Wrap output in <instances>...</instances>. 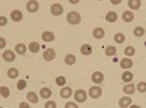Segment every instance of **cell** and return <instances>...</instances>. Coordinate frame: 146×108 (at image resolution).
I'll return each mask as SVG.
<instances>
[{
    "label": "cell",
    "mask_w": 146,
    "mask_h": 108,
    "mask_svg": "<svg viewBox=\"0 0 146 108\" xmlns=\"http://www.w3.org/2000/svg\"><path fill=\"white\" fill-rule=\"evenodd\" d=\"M66 20L68 23H70L72 25H76L79 24L80 21H81V16L77 12H70L66 16Z\"/></svg>",
    "instance_id": "obj_1"
},
{
    "label": "cell",
    "mask_w": 146,
    "mask_h": 108,
    "mask_svg": "<svg viewBox=\"0 0 146 108\" xmlns=\"http://www.w3.org/2000/svg\"><path fill=\"white\" fill-rule=\"evenodd\" d=\"M74 98L78 102H84L87 98V94L84 90H77L74 94Z\"/></svg>",
    "instance_id": "obj_2"
},
{
    "label": "cell",
    "mask_w": 146,
    "mask_h": 108,
    "mask_svg": "<svg viewBox=\"0 0 146 108\" xmlns=\"http://www.w3.org/2000/svg\"><path fill=\"white\" fill-rule=\"evenodd\" d=\"M101 93H102V91H101V89L98 86L92 87V88H90V90H89V94H90L91 98H100L101 96Z\"/></svg>",
    "instance_id": "obj_3"
},
{
    "label": "cell",
    "mask_w": 146,
    "mask_h": 108,
    "mask_svg": "<svg viewBox=\"0 0 146 108\" xmlns=\"http://www.w3.org/2000/svg\"><path fill=\"white\" fill-rule=\"evenodd\" d=\"M43 57L46 61H52L56 57V51L53 48H48L47 50L44 51Z\"/></svg>",
    "instance_id": "obj_4"
},
{
    "label": "cell",
    "mask_w": 146,
    "mask_h": 108,
    "mask_svg": "<svg viewBox=\"0 0 146 108\" xmlns=\"http://www.w3.org/2000/svg\"><path fill=\"white\" fill-rule=\"evenodd\" d=\"M51 12H52V14H53V15L60 16V15H62V14L63 13V8H62V6L60 5V4L56 3V4H54V5H52Z\"/></svg>",
    "instance_id": "obj_5"
},
{
    "label": "cell",
    "mask_w": 146,
    "mask_h": 108,
    "mask_svg": "<svg viewBox=\"0 0 146 108\" xmlns=\"http://www.w3.org/2000/svg\"><path fill=\"white\" fill-rule=\"evenodd\" d=\"M27 9L28 12L30 13H35V12L38 11L39 9V4L37 1H29L27 4Z\"/></svg>",
    "instance_id": "obj_6"
},
{
    "label": "cell",
    "mask_w": 146,
    "mask_h": 108,
    "mask_svg": "<svg viewBox=\"0 0 146 108\" xmlns=\"http://www.w3.org/2000/svg\"><path fill=\"white\" fill-rule=\"evenodd\" d=\"M2 56H3V59L5 61H7V62H12V61H14V60H15V58H16L15 53H14L12 50L4 51L3 54H2Z\"/></svg>",
    "instance_id": "obj_7"
},
{
    "label": "cell",
    "mask_w": 146,
    "mask_h": 108,
    "mask_svg": "<svg viewBox=\"0 0 146 108\" xmlns=\"http://www.w3.org/2000/svg\"><path fill=\"white\" fill-rule=\"evenodd\" d=\"M131 103V98L129 97H123L119 100V106L121 108H127Z\"/></svg>",
    "instance_id": "obj_8"
},
{
    "label": "cell",
    "mask_w": 146,
    "mask_h": 108,
    "mask_svg": "<svg viewBox=\"0 0 146 108\" xmlns=\"http://www.w3.org/2000/svg\"><path fill=\"white\" fill-rule=\"evenodd\" d=\"M92 80L93 82H95V83L98 84V83H101V82L103 81V74H101L100 72H96L93 74V75H92Z\"/></svg>",
    "instance_id": "obj_9"
},
{
    "label": "cell",
    "mask_w": 146,
    "mask_h": 108,
    "mask_svg": "<svg viewBox=\"0 0 146 108\" xmlns=\"http://www.w3.org/2000/svg\"><path fill=\"white\" fill-rule=\"evenodd\" d=\"M11 18L14 20V21H20L23 18V14L21 11L19 10H15L11 13Z\"/></svg>",
    "instance_id": "obj_10"
},
{
    "label": "cell",
    "mask_w": 146,
    "mask_h": 108,
    "mask_svg": "<svg viewBox=\"0 0 146 108\" xmlns=\"http://www.w3.org/2000/svg\"><path fill=\"white\" fill-rule=\"evenodd\" d=\"M72 95V89L69 88V87H65V88H62L60 90V96L63 98H70Z\"/></svg>",
    "instance_id": "obj_11"
},
{
    "label": "cell",
    "mask_w": 146,
    "mask_h": 108,
    "mask_svg": "<svg viewBox=\"0 0 146 108\" xmlns=\"http://www.w3.org/2000/svg\"><path fill=\"white\" fill-rule=\"evenodd\" d=\"M42 40L45 42H52L55 40V36L52 32H49V31H46L42 34Z\"/></svg>",
    "instance_id": "obj_12"
},
{
    "label": "cell",
    "mask_w": 146,
    "mask_h": 108,
    "mask_svg": "<svg viewBox=\"0 0 146 108\" xmlns=\"http://www.w3.org/2000/svg\"><path fill=\"white\" fill-rule=\"evenodd\" d=\"M80 51H81V53L83 55H90L93 52V48H92L90 44H84V46H82Z\"/></svg>",
    "instance_id": "obj_13"
},
{
    "label": "cell",
    "mask_w": 146,
    "mask_h": 108,
    "mask_svg": "<svg viewBox=\"0 0 146 108\" xmlns=\"http://www.w3.org/2000/svg\"><path fill=\"white\" fill-rule=\"evenodd\" d=\"M93 35H94V37H95L96 39H101V38H103V37H104V30H103L102 28L98 27V28H96V29L94 30Z\"/></svg>",
    "instance_id": "obj_14"
},
{
    "label": "cell",
    "mask_w": 146,
    "mask_h": 108,
    "mask_svg": "<svg viewBox=\"0 0 146 108\" xmlns=\"http://www.w3.org/2000/svg\"><path fill=\"white\" fill-rule=\"evenodd\" d=\"M120 66H121L123 69H129V68L133 66V61L129 58H124L123 60L120 63Z\"/></svg>",
    "instance_id": "obj_15"
},
{
    "label": "cell",
    "mask_w": 146,
    "mask_h": 108,
    "mask_svg": "<svg viewBox=\"0 0 146 108\" xmlns=\"http://www.w3.org/2000/svg\"><path fill=\"white\" fill-rule=\"evenodd\" d=\"M123 16V20L126 22H131V21H133V14L131 13L129 11L124 12V14H123V16Z\"/></svg>",
    "instance_id": "obj_16"
},
{
    "label": "cell",
    "mask_w": 146,
    "mask_h": 108,
    "mask_svg": "<svg viewBox=\"0 0 146 108\" xmlns=\"http://www.w3.org/2000/svg\"><path fill=\"white\" fill-rule=\"evenodd\" d=\"M40 96L43 98H49L52 96V92L49 88H42L40 90Z\"/></svg>",
    "instance_id": "obj_17"
},
{
    "label": "cell",
    "mask_w": 146,
    "mask_h": 108,
    "mask_svg": "<svg viewBox=\"0 0 146 108\" xmlns=\"http://www.w3.org/2000/svg\"><path fill=\"white\" fill-rule=\"evenodd\" d=\"M135 85L133 84H128V85H126L124 87V92L125 94H127V95H131V94L135 93Z\"/></svg>",
    "instance_id": "obj_18"
},
{
    "label": "cell",
    "mask_w": 146,
    "mask_h": 108,
    "mask_svg": "<svg viewBox=\"0 0 146 108\" xmlns=\"http://www.w3.org/2000/svg\"><path fill=\"white\" fill-rule=\"evenodd\" d=\"M140 5H141V1H139V0H129V6L131 7V9H133V10L138 9Z\"/></svg>",
    "instance_id": "obj_19"
},
{
    "label": "cell",
    "mask_w": 146,
    "mask_h": 108,
    "mask_svg": "<svg viewBox=\"0 0 146 108\" xmlns=\"http://www.w3.org/2000/svg\"><path fill=\"white\" fill-rule=\"evenodd\" d=\"M105 18H106L107 21L114 22L115 20H117V14L115 13V12H109V13H107Z\"/></svg>",
    "instance_id": "obj_20"
},
{
    "label": "cell",
    "mask_w": 146,
    "mask_h": 108,
    "mask_svg": "<svg viewBox=\"0 0 146 108\" xmlns=\"http://www.w3.org/2000/svg\"><path fill=\"white\" fill-rule=\"evenodd\" d=\"M15 50L17 51V53L19 54H25L27 52V46L23 44H18L15 47Z\"/></svg>",
    "instance_id": "obj_21"
},
{
    "label": "cell",
    "mask_w": 146,
    "mask_h": 108,
    "mask_svg": "<svg viewBox=\"0 0 146 108\" xmlns=\"http://www.w3.org/2000/svg\"><path fill=\"white\" fill-rule=\"evenodd\" d=\"M27 100H29V101H31V102H33V103L38 102V97H37V95L34 92L27 93Z\"/></svg>",
    "instance_id": "obj_22"
},
{
    "label": "cell",
    "mask_w": 146,
    "mask_h": 108,
    "mask_svg": "<svg viewBox=\"0 0 146 108\" xmlns=\"http://www.w3.org/2000/svg\"><path fill=\"white\" fill-rule=\"evenodd\" d=\"M40 49V46L38 43H36V42H32V43L29 44V50L31 51V52L33 53H36L38 52Z\"/></svg>",
    "instance_id": "obj_23"
},
{
    "label": "cell",
    "mask_w": 146,
    "mask_h": 108,
    "mask_svg": "<svg viewBox=\"0 0 146 108\" xmlns=\"http://www.w3.org/2000/svg\"><path fill=\"white\" fill-rule=\"evenodd\" d=\"M133 75L131 72H125L123 74V75H122L123 81H125V82H131L133 80Z\"/></svg>",
    "instance_id": "obj_24"
},
{
    "label": "cell",
    "mask_w": 146,
    "mask_h": 108,
    "mask_svg": "<svg viewBox=\"0 0 146 108\" xmlns=\"http://www.w3.org/2000/svg\"><path fill=\"white\" fill-rule=\"evenodd\" d=\"M7 74H8V76L10 77V78H17L18 75H19V72H18L17 69L11 68V69H9Z\"/></svg>",
    "instance_id": "obj_25"
},
{
    "label": "cell",
    "mask_w": 146,
    "mask_h": 108,
    "mask_svg": "<svg viewBox=\"0 0 146 108\" xmlns=\"http://www.w3.org/2000/svg\"><path fill=\"white\" fill-rule=\"evenodd\" d=\"M144 29H143L142 27L138 26L136 27L135 30H133V35H135V37H142L143 35H144Z\"/></svg>",
    "instance_id": "obj_26"
},
{
    "label": "cell",
    "mask_w": 146,
    "mask_h": 108,
    "mask_svg": "<svg viewBox=\"0 0 146 108\" xmlns=\"http://www.w3.org/2000/svg\"><path fill=\"white\" fill-rule=\"evenodd\" d=\"M64 60L67 65H73L75 63V61H76V57L74 55H72V54H69V55H67L65 57Z\"/></svg>",
    "instance_id": "obj_27"
},
{
    "label": "cell",
    "mask_w": 146,
    "mask_h": 108,
    "mask_svg": "<svg viewBox=\"0 0 146 108\" xmlns=\"http://www.w3.org/2000/svg\"><path fill=\"white\" fill-rule=\"evenodd\" d=\"M114 40L117 44H122V43H124V41H125V36L122 33H118V34L115 35Z\"/></svg>",
    "instance_id": "obj_28"
},
{
    "label": "cell",
    "mask_w": 146,
    "mask_h": 108,
    "mask_svg": "<svg viewBox=\"0 0 146 108\" xmlns=\"http://www.w3.org/2000/svg\"><path fill=\"white\" fill-rule=\"evenodd\" d=\"M105 53H106L107 56L114 55V54L116 53V47H115V46H108V47L105 49Z\"/></svg>",
    "instance_id": "obj_29"
},
{
    "label": "cell",
    "mask_w": 146,
    "mask_h": 108,
    "mask_svg": "<svg viewBox=\"0 0 146 108\" xmlns=\"http://www.w3.org/2000/svg\"><path fill=\"white\" fill-rule=\"evenodd\" d=\"M0 93H1V96L3 98H8L9 95H10V91L7 87H1L0 88Z\"/></svg>",
    "instance_id": "obj_30"
},
{
    "label": "cell",
    "mask_w": 146,
    "mask_h": 108,
    "mask_svg": "<svg viewBox=\"0 0 146 108\" xmlns=\"http://www.w3.org/2000/svg\"><path fill=\"white\" fill-rule=\"evenodd\" d=\"M135 52V49L133 46H128V47H126V49H125V54L127 56H133Z\"/></svg>",
    "instance_id": "obj_31"
},
{
    "label": "cell",
    "mask_w": 146,
    "mask_h": 108,
    "mask_svg": "<svg viewBox=\"0 0 146 108\" xmlns=\"http://www.w3.org/2000/svg\"><path fill=\"white\" fill-rule=\"evenodd\" d=\"M25 87H27V82H25V80L22 79V80H20L18 82L17 88L19 89V90H25Z\"/></svg>",
    "instance_id": "obj_32"
},
{
    "label": "cell",
    "mask_w": 146,
    "mask_h": 108,
    "mask_svg": "<svg viewBox=\"0 0 146 108\" xmlns=\"http://www.w3.org/2000/svg\"><path fill=\"white\" fill-rule=\"evenodd\" d=\"M137 90L139 91L140 93L146 92V83H145V82H140V83H138Z\"/></svg>",
    "instance_id": "obj_33"
},
{
    "label": "cell",
    "mask_w": 146,
    "mask_h": 108,
    "mask_svg": "<svg viewBox=\"0 0 146 108\" xmlns=\"http://www.w3.org/2000/svg\"><path fill=\"white\" fill-rule=\"evenodd\" d=\"M65 82H66V80H65V78L63 76H60L56 79V83L58 84V86H63L65 84Z\"/></svg>",
    "instance_id": "obj_34"
},
{
    "label": "cell",
    "mask_w": 146,
    "mask_h": 108,
    "mask_svg": "<svg viewBox=\"0 0 146 108\" xmlns=\"http://www.w3.org/2000/svg\"><path fill=\"white\" fill-rule=\"evenodd\" d=\"M56 104L54 101H48L46 103V108H56Z\"/></svg>",
    "instance_id": "obj_35"
},
{
    "label": "cell",
    "mask_w": 146,
    "mask_h": 108,
    "mask_svg": "<svg viewBox=\"0 0 146 108\" xmlns=\"http://www.w3.org/2000/svg\"><path fill=\"white\" fill-rule=\"evenodd\" d=\"M7 23V18H5V16H0V25H1V26H4V25H5Z\"/></svg>",
    "instance_id": "obj_36"
},
{
    "label": "cell",
    "mask_w": 146,
    "mask_h": 108,
    "mask_svg": "<svg viewBox=\"0 0 146 108\" xmlns=\"http://www.w3.org/2000/svg\"><path fill=\"white\" fill-rule=\"evenodd\" d=\"M65 108H78V106L73 102H68L65 104Z\"/></svg>",
    "instance_id": "obj_37"
},
{
    "label": "cell",
    "mask_w": 146,
    "mask_h": 108,
    "mask_svg": "<svg viewBox=\"0 0 146 108\" xmlns=\"http://www.w3.org/2000/svg\"><path fill=\"white\" fill-rule=\"evenodd\" d=\"M20 108H30V107L27 102H22L20 104Z\"/></svg>",
    "instance_id": "obj_38"
},
{
    "label": "cell",
    "mask_w": 146,
    "mask_h": 108,
    "mask_svg": "<svg viewBox=\"0 0 146 108\" xmlns=\"http://www.w3.org/2000/svg\"><path fill=\"white\" fill-rule=\"evenodd\" d=\"M0 41H1V46H0V48H3L4 46H5V40L3 38L0 39Z\"/></svg>",
    "instance_id": "obj_39"
},
{
    "label": "cell",
    "mask_w": 146,
    "mask_h": 108,
    "mask_svg": "<svg viewBox=\"0 0 146 108\" xmlns=\"http://www.w3.org/2000/svg\"><path fill=\"white\" fill-rule=\"evenodd\" d=\"M120 2H121V1H120V0H117V1H114V0H112L111 3H112V4H119Z\"/></svg>",
    "instance_id": "obj_40"
},
{
    "label": "cell",
    "mask_w": 146,
    "mask_h": 108,
    "mask_svg": "<svg viewBox=\"0 0 146 108\" xmlns=\"http://www.w3.org/2000/svg\"><path fill=\"white\" fill-rule=\"evenodd\" d=\"M78 0H76V1H75V0H70V3H72V4H75V3H78Z\"/></svg>",
    "instance_id": "obj_41"
},
{
    "label": "cell",
    "mask_w": 146,
    "mask_h": 108,
    "mask_svg": "<svg viewBox=\"0 0 146 108\" xmlns=\"http://www.w3.org/2000/svg\"><path fill=\"white\" fill-rule=\"evenodd\" d=\"M129 108H140L139 106H137V105H131Z\"/></svg>",
    "instance_id": "obj_42"
},
{
    "label": "cell",
    "mask_w": 146,
    "mask_h": 108,
    "mask_svg": "<svg viewBox=\"0 0 146 108\" xmlns=\"http://www.w3.org/2000/svg\"><path fill=\"white\" fill-rule=\"evenodd\" d=\"M1 108H2V107H1Z\"/></svg>",
    "instance_id": "obj_43"
}]
</instances>
